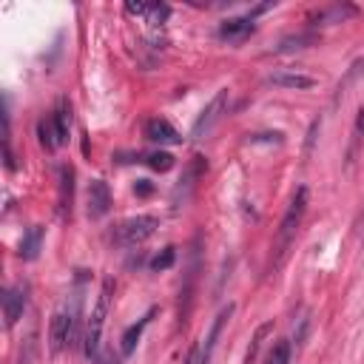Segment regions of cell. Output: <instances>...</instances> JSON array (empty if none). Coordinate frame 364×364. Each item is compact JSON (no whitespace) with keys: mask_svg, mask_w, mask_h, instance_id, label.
<instances>
[{"mask_svg":"<svg viewBox=\"0 0 364 364\" xmlns=\"http://www.w3.org/2000/svg\"><path fill=\"white\" fill-rule=\"evenodd\" d=\"M142 162H145L148 168H154V171H171V168H173V156H171L168 151L145 154V156H142Z\"/></svg>","mask_w":364,"mask_h":364,"instance_id":"17","label":"cell"},{"mask_svg":"<svg viewBox=\"0 0 364 364\" xmlns=\"http://www.w3.org/2000/svg\"><path fill=\"white\" fill-rule=\"evenodd\" d=\"M154 313L156 310H148L136 324H131L125 333H122V338H119V350H122V355H131L134 353V347H136V341H139V336H142V330L151 324V318H154Z\"/></svg>","mask_w":364,"mask_h":364,"instance_id":"12","label":"cell"},{"mask_svg":"<svg viewBox=\"0 0 364 364\" xmlns=\"http://www.w3.org/2000/svg\"><path fill=\"white\" fill-rule=\"evenodd\" d=\"M225 108H228V88H219L216 91V97L202 108V114H199V119L193 122V128H191V134L196 136V139H202V136H208L210 131H213V125L222 119V114H225Z\"/></svg>","mask_w":364,"mask_h":364,"instance_id":"4","label":"cell"},{"mask_svg":"<svg viewBox=\"0 0 364 364\" xmlns=\"http://www.w3.org/2000/svg\"><path fill=\"white\" fill-rule=\"evenodd\" d=\"M156 228H159V219H156V216L139 213V216L122 219V222L111 230V242H114L117 247H136V245H142L145 239H151Z\"/></svg>","mask_w":364,"mask_h":364,"instance_id":"2","label":"cell"},{"mask_svg":"<svg viewBox=\"0 0 364 364\" xmlns=\"http://www.w3.org/2000/svg\"><path fill=\"white\" fill-rule=\"evenodd\" d=\"M111 293H114V279H105L102 287H100V296H97V304L91 310V318H88V327H85V355L91 358V364L100 361L102 355V327H105V316H108V307H111Z\"/></svg>","mask_w":364,"mask_h":364,"instance_id":"1","label":"cell"},{"mask_svg":"<svg viewBox=\"0 0 364 364\" xmlns=\"http://www.w3.org/2000/svg\"><path fill=\"white\" fill-rule=\"evenodd\" d=\"M51 122H54V131H57V139H60V145L68 139V134H71V102L65 100V97H60V102H57V108H54V114H51Z\"/></svg>","mask_w":364,"mask_h":364,"instance_id":"11","label":"cell"},{"mask_svg":"<svg viewBox=\"0 0 364 364\" xmlns=\"http://www.w3.org/2000/svg\"><path fill=\"white\" fill-rule=\"evenodd\" d=\"M71 196H74V168L63 165L60 168V213H71Z\"/></svg>","mask_w":364,"mask_h":364,"instance_id":"14","label":"cell"},{"mask_svg":"<svg viewBox=\"0 0 364 364\" xmlns=\"http://www.w3.org/2000/svg\"><path fill=\"white\" fill-rule=\"evenodd\" d=\"M264 364H290V341H276L267 353V361Z\"/></svg>","mask_w":364,"mask_h":364,"instance_id":"18","label":"cell"},{"mask_svg":"<svg viewBox=\"0 0 364 364\" xmlns=\"http://www.w3.org/2000/svg\"><path fill=\"white\" fill-rule=\"evenodd\" d=\"M111 210V191L105 179H91L88 185V216L91 219H102Z\"/></svg>","mask_w":364,"mask_h":364,"instance_id":"6","label":"cell"},{"mask_svg":"<svg viewBox=\"0 0 364 364\" xmlns=\"http://www.w3.org/2000/svg\"><path fill=\"white\" fill-rule=\"evenodd\" d=\"M145 139L159 142V145H176V142H182V136L176 134V128L168 119H159V117H154V119L145 122Z\"/></svg>","mask_w":364,"mask_h":364,"instance_id":"9","label":"cell"},{"mask_svg":"<svg viewBox=\"0 0 364 364\" xmlns=\"http://www.w3.org/2000/svg\"><path fill=\"white\" fill-rule=\"evenodd\" d=\"M256 31V23H253V17L247 14V17H230V20H225V23H219V37L222 40H228V43H242V40H247L250 34Z\"/></svg>","mask_w":364,"mask_h":364,"instance_id":"7","label":"cell"},{"mask_svg":"<svg viewBox=\"0 0 364 364\" xmlns=\"http://www.w3.org/2000/svg\"><path fill=\"white\" fill-rule=\"evenodd\" d=\"M125 11L134 17H142L148 26H162L171 9L165 3H125Z\"/></svg>","mask_w":364,"mask_h":364,"instance_id":"8","label":"cell"},{"mask_svg":"<svg viewBox=\"0 0 364 364\" xmlns=\"http://www.w3.org/2000/svg\"><path fill=\"white\" fill-rule=\"evenodd\" d=\"M173 259H176V250H173V247H165L162 253H156V256L148 262V267H151V270H168V267L173 264Z\"/></svg>","mask_w":364,"mask_h":364,"instance_id":"19","label":"cell"},{"mask_svg":"<svg viewBox=\"0 0 364 364\" xmlns=\"http://www.w3.org/2000/svg\"><path fill=\"white\" fill-rule=\"evenodd\" d=\"M37 139H40V145H43L46 151H57V148H60V139H57V131H54L51 117L37 122Z\"/></svg>","mask_w":364,"mask_h":364,"instance_id":"15","label":"cell"},{"mask_svg":"<svg viewBox=\"0 0 364 364\" xmlns=\"http://www.w3.org/2000/svg\"><path fill=\"white\" fill-rule=\"evenodd\" d=\"M355 14V6H330L324 11L316 14V23H344V17H353Z\"/></svg>","mask_w":364,"mask_h":364,"instance_id":"16","label":"cell"},{"mask_svg":"<svg viewBox=\"0 0 364 364\" xmlns=\"http://www.w3.org/2000/svg\"><path fill=\"white\" fill-rule=\"evenodd\" d=\"M26 301H28V287L26 284H11L6 287L3 293V318H6V327H14L26 310Z\"/></svg>","mask_w":364,"mask_h":364,"instance_id":"5","label":"cell"},{"mask_svg":"<svg viewBox=\"0 0 364 364\" xmlns=\"http://www.w3.org/2000/svg\"><path fill=\"white\" fill-rule=\"evenodd\" d=\"M267 82H270V85H279V88H313V85H316V80H313L310 74L290 71V68H282V71L267 74Z\"/></svg>","mask_w":364,"mask_h":364,"instance_id":"10","label":"cell"},{"mask_svg":"<svg viewBox=\"0 0 364 364\" xmlns=\"http://www.w3.org/2000/svg\"><path fill=\"white\" fill-rule=\"evenodd\" d=\"M304 210H307V188L301 185V188H296V193H293V199H290V205H287V210H284V216L279 222V245H276L279 259L287 253V247H290V242H293V236H296V230L301 225Z\"/></svg>","mask_w":364,"mask_h":364,"instance_id":"3","label":"cell"},{"mask_svg":"<svg viewBox=\"0 0 364 364\" xmlns=\"http://www.w3.org/2000/svg\"><path fill=\"white\" fill-rule=\"evenodd\" d=\"M40 247H43V228H40V225H31V228L23 233V239H20V259H26V262L37 259Z\"/></svg>","mask_w":364,"mask_h":364,"instance_id":"13","label":"cell"},{"mask_svg":"<svg viewBox=\"0 0 364 364\" xmlns=\"http://www.w3.org/2000/svg\"><path fill=\"white\" fill-rule=\"evenodd\" d=\"M151 191H154V188H151V182H148V179H139V182L134 185V193H139V196H148Z\"/></svg>","mask_w":364,"mask_h":364,"instance_id":"20","label":"cell"}]
</instances>
